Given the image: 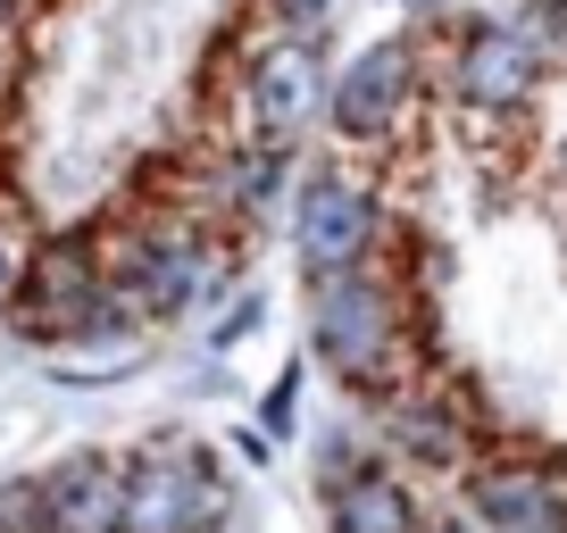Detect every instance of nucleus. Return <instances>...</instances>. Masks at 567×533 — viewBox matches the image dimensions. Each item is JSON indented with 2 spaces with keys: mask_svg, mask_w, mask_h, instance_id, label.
I'll return each mask as SVG.
<instances>
[{
  "mask_svg": "<svg viewBox=\"0 0 567 533\" xmlns=\"http://www.w3.org/2000/svg\"><path fill=\"white\" fill-rule=\"evenodd\" d=\"M259 9L276 34H326V18H334V0H259Z\"/></svg>",
  "mask_w": 567,
  "mask_h": 533,
  "instance_id": "16",
  "label": "nucleus"
},
{
  "mask_svg": "<svg viewBox=\"0 0 567 533\" xmlns=\"http://www.w3.org/2000/svg\"><path fill=\"white\" fill-rule=\"evenodd\" d=\"M25 250H34V242H25V233H18V226H9V217H0V317H9V301H18V275H25Z\"/></svg>",
  "mask_w": 567,
  "mask_h": 533,
  "instance_id": "18",
  "label": "nucleus"
},
{
  "mask_svg": "<svg viewBox=\"0 0 567 533\" xmlns=\"http://www.w3.org/2000/svg\"><path fill=\"white\" fill-rule=\"evenodd\" d=\"M292 426H301V367H284L276 384L259 391V433H267V442H284Z\"/></svg>",
  "mask_w": 567,
  "mask_h": 533,
  "instance_id": "15",
  "label": "nucleus"
},
{
  "mask_svg": "<svg viewBox=\"0 0 567 533\" xmlns=\"http://www.w3.org/2000/svg\"><path fill=\"white\" fill-rule=\"evenodd\" d=\"M101 266H109V292L125 301L134 325L193 317L209 292L234 284L226 242L193 209H176V200H142L125 226H101Z\"/></svg>",
  "mask_w": 567,
  "mask_h": 533,
  "instance_id": "1",
  "label": "nucleus"
},
{
  "mask_svg": "<svg viewBox=\"0 0 567 533\" xmlns=\"http://www.w3.org/2000/svg\"><path fill=\"white\" fill-rule=\"evenodd\" d=\"M309 351L342 391L375 400V391L409 384V301L392 266H342L309 284Z\"/></svg>",
  "mask_w": 567,
  "mask_h": 533,
  "instance_id": "2",
  "label": "nucleus"
},
{
  "mask_svg": "<svg viewBox=\"0 0 567 533\" xmlns=\"http://www.w3.org/2000/svg\"><path fill=\"white\" fill-rule=\"evenodd\" d=\"M0 533H51V509H42V475L0 483Z\"/></svg>",
  "mask_w": 567,
  "mask_h": 533,
  "instance_id": "14",
  "label": "nucleus"
},
{
  "mask_svg": "<svg viewBox=\"0 0 567 533\" xmlns=\"http://www.w3.org/2000/svg\"><path fill=\"white\" fill-rule=\"evenodd\" d=\"M259 317H267V292H243V301L217 317V334H209V351H234V342H250L259 334Z\"/></svg>",
  "mask_w": 567,
  "mask_h": 533,
  "instance_id": "17",
  "label": "nucleus"
},
{
  "mask_svg": "<svg viewBox=\"0 0 567 533\" xmlns=\"http://www.w3.org/2000/svg\"><path fill=\"white\" fill-rule=\"evenodd\" d=\"M417 492L401 483V467L368 459L342 483H326V533H417Z\"/></svg>",
  "mask_w": 567,
  "mask_h": 533,
  "instance_id": "13",
  "label": "nucleus"
},
{
  "mask_svg": "<svg viewBox=\"0 0 567 533\" xmlns=\"http://www.w3.org/2000/svg\"><path fill=\"white\" fill-rule=\"evenodd\" d=\"M42 509L51 533H125V459L109 450H75L42 475Z\"/></svg>",
  "mask_w": 567,
  "mask_h": 533,
  "instance_id": "12",
  "label": "nucleus"
},
{
  "mask_svg": "<svg viewBox=\"0 0 567 533\" xmlns=\"http://www.w3.org/2000/svg\"><path fill=\"white\" fill-rule=\"evenodd\" d=\"M292 192V150H276V143H234V150H217L209 159V176H200V200H193V217L200 209H217L226 226H259L276 200Z\"/></svg>",
  "mask_w": 567,
  "mask_h": 533,
  "instance_id": "11",
  "label": "nucleus"
},
{
  "mask_svg": "<svg viewBox=\"0 0 567 533\" xmlns=\"http://www.w3.org/2000/svg\"><path fill=\"white\" fill-rule=\"evenodd\" d=\"M384 242V209L351 167H301L292 176V250H301V275H342V266H368Z\"/></svg>",
  "mask_w": 567,
  "mask_h": 533,
  "instance_id": "6",
  "label": "nucleus"
},
{
  "mask_svg": "<svg viewBox=\"0 0 567 533\" xmlns=\"http://www.w3.org/2000/svg\"><path fill=\"white\" fill-rule=\"evenodd\" d=\"M25 9H34V0H0V34H9V25H18Z\"/></svg>",
  "mask_w": 567,
  "mask_h": 533,
  "instance_id": "21",
  "label": "nucleus"
},
{
  "mask_svg": "<svg viewBox=\"0 0 567 533\" xmlns=\"http://www.w3.org/2000/svg\"><path fill=\"white\" fill-rule=\"evenodd\" d=\"M368 409H375V459L425 467V475H467L476 467V442H467L460 409H451L443 391L392 384V391H375Z\"/></svg>",
  "mask_w": 567,
  "mask_h": 533,
  "instance_id": "9",
  "label": "nucleus"
},
{
  "mask_svg": "<svg viewBox=\"0 0 567 533\" xmlns=\"http://www.w3.org/2000/svg\"><path fill=\"white\" fill-rule=\"evenodd\" d=\"M234 459H243V467H267V459H276V442H267L259 426H243V433H234Z\"/></svg>",
  "mask_w": 567,
  "mask_h": 533,
  "instance_id": "19",
  "label": "nucleus"
},
{
  "mask_svg": "<svg viewBox=\"0 0 567 533\" xmlns=\"http://www.w3.org/2000/svg\"><path fill=\"white\" fill-rule=\"evenodd\" d=\"M326 84H334V67H326L318 34H267L259 51H250V67H243V125H250V143L301 150L309 134L326 125Z\"/></svg>",
  "mask_w": 567,
  "mask_h": 533,
  "instance_id": "4",
  "label": "nucleus"
},
{
  "mask_svg": "<svg viewBox=\"0 0 567 533\" xmlns=\"http://www.w3.org/2000/svg\"><path fill=\"white\" fill-rule=\"evenodd\" d=\"M401 9H417V18H434V9H443V0H401Z\"/></svg>",
  "mask_w": 567,
  "mask_h": 533,
  "instance_id": "22",
  "label": "nucleus"
},
{
  "mask_svg": "<svg viewBox=\"0 0 567 533\" xmlns=\"http://www.w3.org/2000/svg\"><path fill=\"white\" fill-rule=\"evenodd\" d=\"M543 42L526 34V25L509 18H467L460 34H451V92H460L476 117H517V108H534V92H543Z\"/></svg>",
  "mask_w": 567,
  "mask_h": 533,
  "instance_id": "8",
  "label": "nucleus"
},
{
  "mask_svg": "<svg viewBox=\"0 0 567 533\" xmlns=\"http://www.w3.org/2000/svg\"><path fill=\"white\" fill-rule=\"evenodd\" d=\"M0 59H9V34H0Z\"/></svg>",
  "mask_w": 567,
  "mask_h": 533,
  "instance_id": "23",
  "label": "nucleus"
},
{
  "mask_svg": "<svg viewBox=\"0 0 567 533\" xmlns=\"http://www.w3.org/2000/svg\"><path fill=\"white\" fill-rule=\"evenodd\" d=\"M226 509H234V492L200 442L125 459V533H217Z\"/></svg>",
  "mask_w": 567,
  "mask_h": 533,
  "instance_id": "7",
  "label": "nucleus"
},
{
  "mask_svg": "<svg viewBox=\"0 0 567 533\" xmlns=\"http://www.w3.org/2000/svg\"><path fill=\"white\" fill-rule=\"evenodd\" d=\"M9 325L18 342L34 351H68V342H117L134 334L125 301L109 292V266H101V226H59L25 250V275H18V301H9Z\"/></svg>",
  "mask_w": 567,
  "mask_h": 533,
  "instance_id": "3",
  "label": "nucleus"
},
{
  "mask_svg": "<svg viewBox=\"0 0 567 533\" xmlns=\"http://www.w3.org/2000/svg\"><path fill=\"white\" fill-rule=\"evenodd\" d=\"M417 533H484L476 516H434V525H417Z\"/></svg>",
  "mask_w": 567,
  "mask_h": 533,
  "instance_id": "20",
  "label": "nucleus"
},
{
  "mask_svg": "<svg viewBox=\"0 0 567 533\" xmlns=\"http://www.w3.org/2000/svg\"><path fill=\"white\" fill-rule=\"evenodd\" d=\"M460 483L484 533H567V475L543 459H476Z\"/></svg>",
  "mask_w": 567,
  "mask_h": 533,
  "instance_id": "10",
  "label": "nucleus"
},
{
  "mask_svg": "<svg viewBox=\"0 0 567 533\" xmlns=\"http://www.w3.org/2000/svg\"><path fill=\"white\" fill-rule=\"evenodd\" d=\"M417 42L409 34H375L359 42L351 59L334 67V84H326V134L351 150H384L392 134H401L409 101H417Z\"/></svg>",
  "mask_w": 567,
  "mask_h": 533,
  "instance_id": "5",
  "label": "nucleus"
}]
</instances>
